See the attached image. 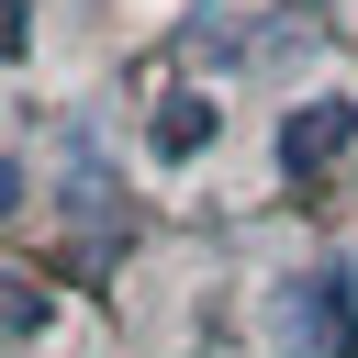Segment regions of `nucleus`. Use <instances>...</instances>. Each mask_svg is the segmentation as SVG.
<instances>
[{
  "label": "nucleus",
  "instance_id": "5",
  "mask_svg": "<svg viewBox=\"0 0 358 358\" xmlns=\"http://www.w3.org/2000/svg\"><path fill=\"white\" fill-rule=\"evenodd\" d=\"M11 201H22V168H11V157H0V213H11Z\"/></svg>",
  "mask_w": 358,
  "mask_h": 358
},
{
  "label": "nucleus",
  "instance_id": "4",
  "mask_svg": "<svg viewBox=\"0 0 358 358\" xmlns=\"http://www.w3.org/2000/svg\"><path fill=\"white\" fill-rule=\"evenodd\" d=\"M11 56H34V11H22V0H0V67H11Z\"/></svg>",
  "mask_w": 358,
  "mask_h": 358
},
{
  "label": "nucleus",
  "instance_id": "2",
  "mask_svg": "<svg viewBox=\"0 0 358 358\" xmlns=\"http://www.w3.org/2000/svg\"><path fill=\"white\" fill-rule=\"evenodd\" d=\"M347 145H358V101H347V90H324V101H291V123H280V168H291V179L336 168Z\"/></svg>",
  "mask_w": 358,
  "mask_h": 358
},
{
  "label": "nucleus",
  "instance_id": "1",
  "mask_svg": "<svg viewBox=\"0 0 358 358\" xmlns=\"http://www.w3.org/2000/svg\"><path fill=\"white\" fill-rule=\"evenodd\" d=\"M268 336H280V358H358V280H347V257L291 268L280 302H268Z\"/></svg>",
  "mask_w": 358,
  "mask_h": 358
},
{
  "label": "nucleus",
  "instance_id": "3",
  "mask_svg": "<svg viewBox=\"0 0 358 358\" xmlns=\"http://www.w3.org/2000/svg\"><path fill=\"white\" fill-rule=\"evenodd\" d=\"M213 123H224V112H213L201 90H179V101L145 123V145H157V157H201V145H213Z\"/></svg>",
  "mask_w": 358,
  "mask_h": 358
}]
</instances>
